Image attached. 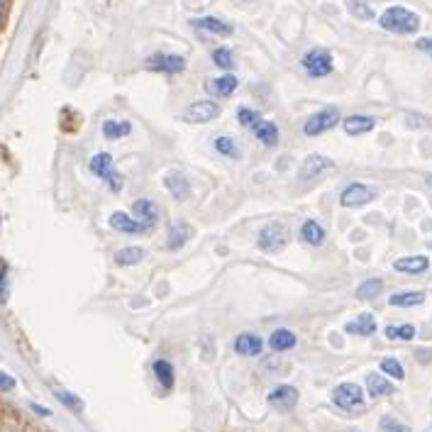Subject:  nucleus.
<instances>
[{
	"label": "nucleus",
	"instance_id": "nucleus-40",
	"mask_svg": "<svg viewBox=\"0 0 432 432\" xmlns=\"http://www.w3.org/2000/svg\"><path fill=\"white\" fill-rule=\"evenodd\" d=\"M415 49L423 51V54H428L432 59V37H420L418 42H415Z\"/></svg>",
	"mask_w": 432,
	"mask_h": 432
},
{
	"label": "nucleus",
	"instance_id": "nucleus-38",
	"mask_svg": "<svg viewBox=\"0 0 432 432\" xmlns=\"http://www.w3.org/2000/svg\"><path fill=\"white\" fill-rule=\"evenodd\" d=\"M379 428H381V432H410L408 425L400 423V420L393 418V415H384L381 423H379Z\"/></svg>",
	"mask_w": 432,
	"mask_h": 432
},
{
	"label": "nucleus",
	"instance_id": "nucleus-12",
	"mask_svg": "<svg viewBox=\"0 0 432 432\" xmlns=\"http://www.w3.org/2000/svg\"><path fill=\"white\" fill-rule=\"evenodd\" d=\"M164 186H166V191L171 193L178 203L191 198V181H188L186 174L178 171V169H174V171H169L166 176H164Z\"/></svg>",
	"mask_w": 432,
	"mask_h": 432
},
{
	"label": "nucleus",
	"instance_id": "nucleus-31",
	"mask_svg": "<svg viewBox=\"0 0 432 432\" xmlns=\"http://www.w3.org/2000/svg\"><path fill=\"white\" fill-rule=\"evenodd\" d=\"M144 259V249L142 247H122L115 251V264L117 266H135Z\"/></svg>",
	"mask_w": 432,
	"mask_h": 432
},
{
	"label": "nucleus",
	"instance_id": "nucleus-17",
	"mask_svg": "<svg viewBox=\"0 0 432 432\" xmlns=\"http://www.w3.org/2000/svg\"><path fill=\"white\" fill-rule=\"evenodd\" d=\"M342 127L349 137H359V135H367L377 127V120L372 115H362V112H354V115H347L342 120Z\"/></svg>",
	"mask_w": 432,
	"mask_h": 432
},
{
	"label": "nucleus",
	"instance_id": "nucleus-27",
	"mask_svg": "<svg viewBox=\"0 0 432 432\" xmlns=\"http://www.w3.org/2000/svg\"><path fill=\"white\" fill-rule=\"evenodd\" d=\"M388 303L393 308H415L420 303H425L423 291H398L393 296H388Z\"/></svg>",
	"mask_w": 432,
	"mask_h": 432
},
{
	"label": "nucleus",
	"instance_id": "nucleus-33",
	"mask_svg": "<svg viewBox=\"0 0 432 432\" xmlns=\"http://www.w3.org/2000/svg\"><path fill=\"white\" fill-rule=\"evenodd\" d=\"M379 367H381L384 377H391V379H393V381H403V379H405V369H403V364H400L395 357H384Z\"/></svg>",
	"mask_w": 432,
	"mask_h": 432
},
{
	"label": "nucleus",
	"instance_id": "nucleus-18",
	"mask_svg": "<svg viewBox=\"0 0 432 432\" xmlns=\"http://www.w3.org/2000/svg\"><path fill=\"white\" fill-rule=\"evenodd\" d=\"M298 344V337L293 330L288 327H276L274 332L269 335V349L274 354H284V352H291L293 347Z\"/></svg>",
	"mask_w": 432,
	"mask_h": 432
},
{
	"label": "nucleus",
	"instance_id": "nucleus-5",
	"mask_svg": "<svg viewBox=\"0 0 432 432\" xmlns=\"http://www.w3.org/2000/svg\"><path fill=\"white\" fill-rule=\"evenodd\" d=\"M286 244H288V230L284 223H269L259 230L256 247L264 254H279V251H284Z\"/></svg>",
	"mask_w": 432,
	"mask_h": 432
},
{
	"label": "nucleus",
	"instance_id": "nucleus-23",
	"mask_svg": "<svg viewBox=\"0 0 432 432\" xmlns=\"http://www.w3.org/2000/svg\"><path fill=\"white\" fill-rule=\"evenodd\" d=\"M367 393L372 398H384V395H393L395 393V386L384 377V374H367Z\"/></svg>",
	"mask_w": 432,
	"mask_h": 432
},
{
	"label": "nucleus",
	"instance_id": "nucleus-24",
	"mask_svg": "<svg viewBox=\"0 0 432 432\" xmlns=\"http://www.w3.org/2000/svg\"><path fill=\"white\" fill-rule=\"evenodd\" d=\"M188 240H191V228H188L186 223L169 225V235H166V249L169 251H178Z\"/></svg>",
	"mask_w": 432,
	"mask_h": 432
},
{
	"label": "nucleus",
	"instance_id": "nucleus-34",
	"mask_svg": "<svg viewBox=\"0 0 432 432\" xmlns=\"http://www.w3.org/2000/svg\"><path fill=\"white\" fill-rule=\"evenodd\" d=\"M264 120V117H261V112L259 110H254V107H249V105H242L240 110H237V122L242 127H247V130H254L256 125H259V122Z\"/></svg>",
	"mask_w": 432,
	"mask_h": 432
},
{
	"label": "nucleus",
	"instance_id": "nucleus-10",
	"mask_svg": "<svg viewBox=\"0 0 432 432\" xmlns=\"http://www.w3.org/2000/svg\"><path fill=\"white\" fill-rule=\"evenodd\" d=\"M332 169H335V162H332L330 157H322V154H308V157L301 162L298 174H301V178H318V176H322V174L332 171Z\"/></svg>",
	"mask_w": 432,
	"mask_h": 432
},
{
	"label": "nucleus",
	"instance_id": "nucleus-35",
	"mask_svg": "<svg viewBox=\"0 0 432 432\" xmlns=\"http://www.w3.org/2000/svg\"><path fill=\"white\" fill-rule=\"evenodd\" d=\"M210 59H213V64L218 66V69L228 71V74L235 69V54H233V51H230L228 47H218V49H213Z\"/></svg>",
	"mask_w": 432,
	"mask_h": 432
},
{
	"label": "nucleus",
	"instance_id": "nucleus-32",
	"mask_svg": "<svg viewBox=\"0 0 432 432\" xmlns=\"http://www.w3.org/2000/svg\"><path fill=\"white\" fill-rule=\"evenodd\" d=\"M384 332H386V337L395 339V342H410L418 330H415V325H410V322H403V325H388Z\"/></svg>",
	"mask_w": 432,
	"mask_h": 432
},
{
	"label": "nucleus",
	"instance_id": "nucleus-28",
	"mask_svg": "<svg viewBox=\"0 0 432 432\" xmlns=\"http://www.w3.org/2000/svg\"><path fill=\"white\" fill-rule=\"evenodd\" d=\"M132 132V125L127 120H105L103 122V137L105 140H122Z\"/></svg>",
	"mask_w": 432,
	"mask_h": 432
},
{
	"label": "nucleus",
	"instance_id": "nucleus-4",
	"mask_svg": "<svg viewBox=\"0 0 432 432\" xmlns=\"http://www.w3.org/2000/svg\"><path fill=\"white\" fill-rule=\"evenodd\" d=\"M332 403H335L339 410L357 413V410L364 408V388L354 381L337 384L335 388H332Z\"/></svg>",
	"mask_w": 432,
	"mask_h": 432
},
{
	"label": "nucleus",
	"instance_id": "nucleus-21",
	"mask_svg": "<svg viewBox=\"0 0 432 432\" xmlns=\"http://www.w3.org/2000/svg\"><path fill=\"white\" fill-rule=\"evenodd\" d=\"M377 330H379L377 318H374L372 313H362L357 320L344 325V332H347V335H357V337H372Z\"/></svg>",
	"mask_w": 432,
	"mask_h": 432
},
{
	"label": "nucleus",
	"instance_id": "nucleus-15",
	"mask_svg": "<svg viewBox=\"0 0 432 432\" xmlns=\"http://www.w3.org/2000/svg\"><path fill=\"white\" fill-rule=\"evenodd\" d=\"M107 225H110L112 230H117V233L122 235H135V237H140V235H147V225H142L140 220L130 218L127 213H112L110 220H107Z\"/></svg>",
	"mask_w": 432,
	"mask_h": 432
},
{
	"label": "nucleus",
	"instance_id": "nucleus-37",
	"mask_svg": "<svg viewBox=\"0 0 432 432\" xmlns=\"http://www.w3.org/2000/svg\"><path fill=\"white\" fill-rule=\"evenodd\" d=\"M347 10H349V13H352L357 20H372V18H374V10L369 8L367 3H362V0H349Z\"/></svg>",
	"mask_w": 432,
	"mask_h": 432
},
{
	"label": "nucleus",
	"instance_id": "nucleus-2",
	"mask_svg": "<svg viewBox=\"0 0 432 432\" xmlns=\"http://www.w3.org/2000/svg\"><path fill=\"white\" fill-rule=\"evenodd\" d=\"M301 66L310 79H325L335 69V56H332L330 49L313 47L301 56Z\"/></svg>",
	"mask_w": 432,
	"mask_h": 432
},
{
	"label": "nucleus",
	"instance_id": "nucleus-29",
	"mask_svg": "<svg viewBox=\"0 0 432 432\" xmlns=\"http://www.w3.org/2000/svg\"><path fill=\"white\" fill-rule=\"evenodd\" d=\"M384 293V281L381 279H367L362 281V284L357 286V291H354V296L359 298V301H374V298H379Z\"/></svg>",
	"mask_w": 432,
	"mask_h": 432
},
{
	"label": "nucleus",
	"instance_id": "nucleus-25",
	"mask_svg": "<svg viewBox=\"0 0 432 432\" xmlns=\"http://www.w3.org/2000/svg\"><path fill=\"white\" fill-rule=\"evenodd\" d=\"M89 169L93 171V176H98L100 181H110L112 178V174H115V166H112V157L107 152H100V154H96L93 159H91V164H89Z\"/></svg>",
	"mask_w": 432,
	"mask_h": 432
},
{
	"label": "nucleus",
	"instance_id": "nucleus-9",
	"mask_svg": "<svg viewBox=\"0 0 432 432\" xmlns=\"http://www.w3.org/2000/svg\"><path fill=\"white\" fill-rule=\"evenodd\" d=\"M298 398H301V393H298L296 386L279 384V386H274V388L269 391V395H266V403H269L274 410H279V413H286V410L296 408Z\"/></svg>",
	"mask_w": 432,
	"mask_h": 432
},
{
	"label": "nucleus",
	"instance_id": "nucleus-26",
	"mask_svg": "<svg viewBox=\"0 0 432 432\" xmlns=\"http://www.w3.org/2000/svg\"><path fill=\"white\" fill-rule=\"evenodd\" d=\"M213 147H215V152H218L220 157H225V159H233V162H240V159H242V147H240V142L235 140V137H230V135L215 137Z\"/></svg>",
	"mask_w": 432,
	"mask_h": 432
},
{
	"label": "nucleus",
	"instance_id": "nucleus-1",
	"mask_svg": "<svg viewBox=\"0 0 432 432\" xmlns=\"http://www.w3.org/2000/svg\"><path fill=\"white\" fill-rule=\"evenodd\" d=\"M379 25L386 32L393 34H415L420 30V18L418 13L403 8V5H391L379 15Z\"/></svg>",
	"mask_w": 432,
	"mask_h": 432
},
{
	"label": "nucleus",
	"instance_id": "nucleus-36",
	"mask_svg": "<svg viewBox=\"0 0 432 432\" xmlns=\"http://www.w3.org/2000/svg\"><path fill=\"white\" fill-rule=\"evenodd\" d=\"M54 395H56V398H59L61 403H64L69 410H76V413H81V410H84V400H81L79 395L69 393V391H61V388H54Z\"/></svg>",
	"mask_w": 432,
	"mask_h": 432
},
{
	"label": "nucleus",
	"instance_id": "nucleus-42",
	"mask_svg": "<svg viewBox=\"0 0 432 432\" xmlns=\"http://www.w3.org/2000/svg\"><path fill=\"white\" fill-rule=\"evenodd\" d=\"M0 15H3V0H0Z\"/></svg>",
	"mask_w": 432,
	"mask_h": 432
},
{
	"label": "nucleus",
	"instance_id": "nucleus-30",
	"mask_svg": "<svg viewBox=\"0 0 432 432\" xmlns=\"http://www.w3.org/2000/svg\"><path fill=\"white\" fill-rule=\"evenodd\" d=\"M152 372L154 377H157V381L164 386V388H171L174 386V364L169 362V359H157V362L152 364Z\"/></svg>",
	"mask_w": 432,
	"mask_h": 432
},
{
	"label": "nucleus",
	"instance_id": "nucleus-16",
	"mask_svg": "<svg viewBox=\"0 0 432 432\" xmlns=\"http://www.w3.org/2000/svg\"><path fill=\"white\" fill-rule=\"evenodd\" d=\"M237 86H240V81L235 74H223V76H218V79L205 81V91L215 98H230L237 91Z\"/></svg>",
	"mask_w": 432,
	"mask_h": 432
},
{
	"label": "nucleus",
	"instance_id": "nucleus-41",
	"mask_svg": "<svg viewBox=\"0 0 432 432\" xmlns=\"http://www.w3.org/2000/svg\"><path fill=\"white\" fill-rule=\"evenodd\" d=\"M15 388V379L10 374L0 372V391H13Z\"/></svg>",
	"mask_w": 432,
	"mask_h": 432
},
{
	"label": "nucleus",
	"instance_id": "nucleus-22",
	"mask_svg": "<svg viewBox=\"0 0 432 432\" xmlns=\"http://www.w3.org/2000/svg\"><path fill=\"white\" fill-rule=\"evenodd\" d=\"M298 240L308 247H320L322 242H325V228L313 218L306 220V223L301 225V230H298Z\"/></svg>",
	"mask_w": 432,
	"mask_h": 432
},
{
	"label": "nucleus",
	"instance_id": "nucleus-7",
	"mask_svg": "<svg viewBox=\"0 0 432 432\" xmlns=\"http://www.w3.org/2000/svg\"><path fill=\"white\" fill-rule=\"evenodd\" d=\"M183 122H191V125H205V122H213L220 117V105L215 100H195L183 110Z\"/></svg>",
	"mask_w": 432,
	"mask_h": 432
},
{
	"label": "nucleus",
	"instance_id": "nucleus-14",
	"mask_svg": "<svg viewBox=\"0 0 432 432\" xmlns=\"http://www.w3.org/2000/svg\"><path fill=\"white\" fill-rule=\"evenodd\" d=\"M393 269L398 274L405 276H423L430 269V259L425 254H410V256H400L393 261Z\"/></svg>",
	"mask_w": 432,
	"mask_h": 432
},
{
	"label": "nucleus",
	"instance_id": "nucleus-39",
	"mask_svg": "<svg viewBox=\"0 0 432 432\" xmlns=\"http://www.w3.org/2000/svg\"><path fill=\"white\" fill-rule=\"evenodd\" d=\"M8 301V269L0 266V306Z\"/></svg>",
	"mask_w": 432,
	"mask_h": 432
},
{
	"label": "nucleus",
	"instance_id": "nucleus-6",
	"mask_svg": "<svg viewBox=\"0 0 432 432\" xmlns=\"http://www.w3.org/2000/svg\"><path fill=\"white\" fill-rule=\"evenodd\" d=\"M379 195V191L374 186H367L362 181H352L342 188L339 193V205L342 208H362V205H369L374 198Z\"/></svg>",
	"mask_w": 432,
	"mask_h": 432
},
{
	"label": "nucleus",
	"instance_id": "nucleus-20",
	"mask_svg": "<svg viewBox=\"0 0 432 432\" xmlns=\"http://www.w3.org/2000/svg\"><path fill=\"white\" fill-rule=\"evenodd\" d=\"M251 135H254V140L259 144H264L266 149H274L276 144L281 140V132H279V125L271 120H261L259 125L251 130Z\"/></svg>",
	"mask_w": 432,
	"mask_h": 432
},
{
	"label": "nucleus",
	"instance_id": "nucleus-19",
	"mask_svg": "<svg viewBox=\"0 0 432 432\" xmlns=\"http://www.w3.org/2000/svg\"><path fill=\"white\" fill-rule=\"evenodd\" d=\"M191 25L195 30H200V32L218 34V37H230V34H233V25H228L225 20H220V18H213V15H205V18L191 20Z\"/></svg>",
	"mask_w": 432,
	"mask_h": 432
},
{
	"label": "nucleus",
	"instance_id": "nucleus-13",
	"mask_svg": "<svg viewBox=\"0 0 432 432\" xmlns=\"http://www.w3.org/2000/svg\"><path fill=\"white\" fill-rule=\"evenodd\" d=\"M235 352L240 354V357H259L261 352H264V339H261L256 332H240L237 337H235Z\"/></svg>",
	"mask_w": 432,
	"mask_h": 432
},
{
	"label": "nucleus",
	"instance_id": "nucleus-11",
	"mask_svg": "<svg viewBox=\"0 0 432 432\" xmlns=\"http://www.w3.org/2000/svg\"><path fill=\"white\" fill-rule=\"evenodd\" d=\"M132 215H135V220H140L142 225H147L152 230L157 228L159 218H162V210H159V205L152 198H137L132 203Z\"/></svg>",
	"mask_w": 432,
	"mask_h": 432
},
{
	"label": "nucleus",
	"instance_id": "nucleus-3",
	"mask_svg": "<svg viewBox=\"0 0 432 432\" xmlns=\"http://www.w3.org/2000/svg\"><path fill=\"white\" fill-rule=\"evenodd\" d=\"M339 122H342V115H339V110L335 105L322 107V110L313 112V115L303 122V135L306 137H320V135H325V132L335 130Z\"/></svg>",
	"mask_w": 432,
	"mask_h": 432
},
{
	"label": "nucleus",
	"instance_id": "nucleus-8",
	"mask_svg": "<svg viewBox=\"0 0 432 432\" xmlns=\"http://www.w3.org/2000/svg\"><path fill=\"white\" fill-rule=\"evenodd\" d=\"M144 66L152 71H157V74H183L186 71V59H183L181 54H164V51H159V54H152L147 61H144Z\"/></svg>",
	"mask_w": 432,
	"mask_h": 432
}]
</instances>
